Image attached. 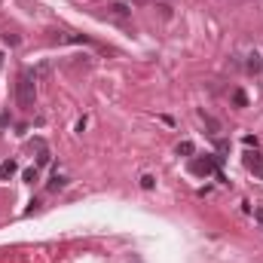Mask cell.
<instances>
[{"label":"cell","mask_w":263,"mask_h":263,"mask_svg":"<svg viewBox=\"0 0 263 263\" xmlns=\"http://www.w3.org/2000/svg\"><path fill=\"white\" fill-rule=\"evenodd\" d=\"M0 61H3V55H0Z\"/></svg>","instance_id":"cell-16"},{"label":"cell","mask_w":263,"mask_h":263,"mask_svg":"<svg viewBox=\"0 0 263 263\" xmlns=\"http://www.w3.org/2000/svg\"><path fill=\"white\" fill-rule=\"evenodd\" d=\"M214 150H218V156H214V159H218V165H221V162L227 159V153H230V141L218 138V141H214Z\"/></svg>","instance_id":"cell-5"},{"label":"cell","mask_w":263,"mask_h":263,"mask_svg":"<svg viewBox=\"0 0 263 263\" xmlns=\"http://www.w3.org/2000/svg\"><path fill=\"white\" fill-rule=\"evenodd\" d=\"M245 67H248V74H260V70H263L260 55H257V52H251V55H248V64H245Z\"/></svg>","instance_id":"cell-7"},{"label":"cell","mask_w":263,"mask_h":263,"mask_svg":"<svg viewBox=\"0 0 263 263\" xmlns=\"http://www.w3.org/2000/svg\"><path fill=\"white\" fill-rule=\"evenodd\" d=\"M46 187H49V193H58V190H64V187H67V178H61V175H55V178H52V181H49Z\"/></svg>","instance_id":"cell-8"},{"label":"cell","mask_w":263,"mask_h":263,"mask_svg":"<svg viewBox=\"0 0 263 263\" xmlns=\"http://www.w3.org/2000/svg\"><path fill=\"white\" fill-rule=\"evenodd\" d=\"M107 12H110L113 18H119V21H126V18L132 15V6H126L123 0H116V3H110V6H107Z\"/></svg>","instance_id":"cell-4"},{"label":"cell","mask_w":263,"mask_h":263,"mask_svg":"<svg viewBox=\"0 0 263 263\" xmlns=\"http://www.w3.org/2000/svg\"><path fill=\"white\" fill-rule=\"evenodd\" d=\"M190 175H196V178H208V175H218V159H214V156H202V159H193V162H190Z\"/></svg>","instance_id":"cell-2"},{"label":"cell","mask_w":263,"mask_h":263,"mask_svg":"<svg viewBox=\"0 0 263 263\" xmlns=\"http://www.w3.org/2000/svg\"><path fill=\"white\" fill-rule=\"evenodd\" d=\"M254 221H257V224L263 227V208H257V211H254Z\"/></svg>","instance_id":"cell-15"},{"label":"cell","mask_w":263,"mask_h":263,"mask_svg":"<svg viewBox=\"0 0 263 263\" xmlns=\"http://www.w3.org/2000/svg\"><path fill=\"white\" fill-rule=\"evenodd\" d=\"M37 175H40V172H37V165H34V169H25V172H21L25 184H34V181H37Z\"/></svg>","instance_id":"cell-12"},{"label":"cell","mask_w":263,"mask_h":263,"mask_svg":"<svg viewBox=\"0 0 263 263\" xmlns=\"http://www.w3.org/2000/svg\"><path fill=\"white\" fill-rule=\"evenodd\" d=\"M199 116H202V123H205V126H208L211 132H221V123H218V119H214L211 113H205V110H199Z\"/></svg>","instance_id":"cell-9"},{"label":"cell","mask_w":263,"mask_h":263,"mask_svg":"<svg viewBox=\"0 0 263 263\" xmlns=\"http://www.w3.org/2000/svg\"><path fill=\"white\" fill-rule=\"evenodd\" d=\"M46 162H49V150H43V153H37V169H40V165H46Z\"/></svg>","instance_id":"cell-14"},{"label":"cell","mask_w":263,"mask_h":263,"mask_svg":"<svg viewBox=\"0 0 263 263\" xmlns=\"http://www.w3.org/2000/svg\"><path fill=\"white\" fill-rule=\"evenodd\" d=\"M193 153V141H181L178 144V156H190Z\"/></svg>","instance_id":"cell-11"},{"label":"cell","mask_w":263,"mask_h":263,"mask_svg":"<svg viewBox=\"0 0 263 263\" xmlns=\"http://www.w3.org/2000/svg\"><path fill=\"white\" fill-rule=\"evenodd\" d=\"M34 98H37V92H34V70H21L18 80H15V104L21 110H31Z\"/></svg>","instance_id":"cell-1"},{"label":"cell","mask_w":263,"mask_h":263,"mask_svg":"<svg viewBox=\"0 0 263 263\" xmlns=\"http://www.w3.org/2000/svg\"><path fill=\"white\" fill-rule=\"evenodd\" d=\"M233 104H236V107H248V95H245L242 89H236V92H233Z\"/></svg>","instance_id":"cell-10"},{"label":"cell","mask_w":263,"mask_h":263,"mask_svg":"<svg viewBox=\"0 0 263 263\" xmlns=\"http://www.w3.org/2000/svg\"><path fill=\"white\" fill-rule=\"evenodd\" d=\"M18 172V165L12 162V159H6V162H0V181H9L12 175Z\"/></svg>","instance_id":"cell-6"},{"label":"cell","mask_w":263,"mask_h":263,"mask_svg":"<svg viewBox=\"0 0 263 263\" xmlns=\"http://www.w3.org/2000/svg\"><path fill=\"white\" fill-rule=\"evenodd\" d=\"M153 184H156L153 175H144V178H141V187H144V190H153Z\"/></svg>","instance_id":"cell-13"},{"label":"cell","mask_w":263,"mask_h":263,"mask_svg":"<svg viewBox=\"0 0 263 263\" xmlns=\"http://www.w3.org/2000/svg\"><path fill=\"white\" fill-rule=\"evenodd\" d=\"M245 169H248V172H254L257 178H263V153H257V150H254V153H248V156H245Z\"/></svg>","instance_id":"cell-3"}]
</instances>
